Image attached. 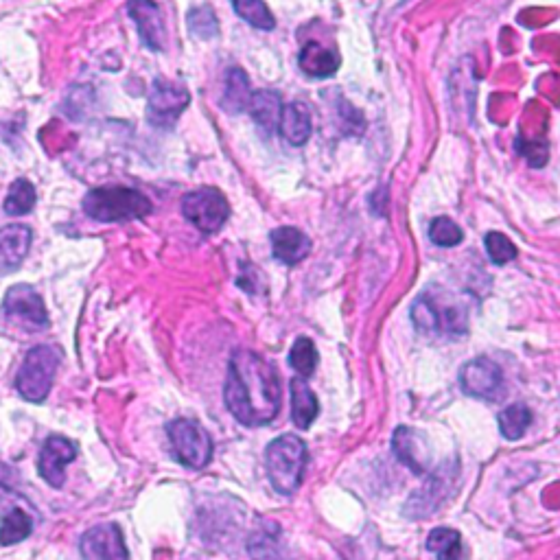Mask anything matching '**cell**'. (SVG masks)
Returning <instances> with one entry per match:
<instances>
[{
	"mask_svg": "<svg viewBox=\"0 0 560 560\" xmlns=\"http://www.w3.org/2000/svg\"><path fill=\"white\" fill-rule=\"evenodd\" d=\"M49 324V313L38 291L31 285L9 287L3 307H0V329L7 335L29 337L49 329Z\"/></svg>",
	"mask_w": 560,
	"mask_h": 560,
	"instance_id": "obj_3",
	"label": "cell"
},
{
	"mask_svg": "<svg viewBox=\"0 0 560 560\" xmlns=\"http://www.w3.org/2000/svg\"><path fill=\"white\" fill-rule=\"evenodd\" d=\"M289 364L294 368L300 377H311L318 366V350L309 337H298L296 344L291 346L289 353Z\"/></svg>",
	"mask_w": 560,
	"mask_h": 560,
	"instance_id": "obj_28",
	"label": "cell"
},
{
	"mask_svg": "<svg viewBox=\"0 0 560 560\" xmlns=\"http://www.w3.org/2000/svg\"><path fill=\"white\" fill-rule=\"evenodd\" d=\"M84 560H130L123 532L116 523H101L81 536Z\"/></svg>",
	"mask_w": 560,
	"mask_h": 560,
	"instance_id": "obj_11",
	"label": "cell"
},
{
	"mask_svg": "<svg viewBox=\"0 0 560 560\" xmlns=\"http://www.w3.org/2000/svg\"><path fill=\"white\" fill-rule=\"evenodd\" d=\"M191 92L182 84L167 79H156L149 88L147 119L156 127H171L180 114L189 108Z\"/></svg>",
	"mask_w": 560,
	"mask_h": 560,
	"instance_id": "obj_9",
	"label": "cell"
},
{
	"mask_svg": "<svg viewBox=\"0 0 560 560\" xmlns=\"http://www.w3.org/2000/svg\"><path fill=\"white\" fill-rule=\"evenodd\" d=\"M392 449L396 453L407 469H412L416 475H425L427 466H429V458L423 440L418 438V434L410 427H399L394 431L392 438Z\"/></svg>",
	"mask_w": 560,
	"mask_h": 560,
	"instance_id": "obj_17",
	"label": "cell"
},
{
	"mask_svg": "<svg viewBox=\"0 0 560 560\" xmlns=\"http://www.w3.org/2000/svg\"><path fill=\"white\" fill-rule=\"evenodd\" d=\"M75 455L77 449L73 442L66 440L64 436H51L44 442L38 458V471L42 475V480L53 488H62L66 484L64 469L66 464L75 460Z\"/></svg>",
	"mask_w": 560,
	"mask_h": 560,
	"instance_id": "obj_12",
	"label": "cell"
},
{
	"mask_svg": "<svg viewBox=\"0 0 560 560\" xmlns=\"http://www.w3.org/2000/svg\"><path fill=\"white\" fill-rule=\"evenodd\" d=\"M486 252L490 256V261L497 265H506L510 261L517 259V248L506 235L501 232H488L486 235Z\"/></svg>",
	"mask_w": 560,
	"mask_h": 560,
	"instance_id": "obj_31",
	"label": "cell"
},
{
	"mask_svg": "<svg viewBox=\"0 0 560 560\" xmlns=\"http://www.w3.org/2000/svg\"><path fill=\"white\" fill-rule=\"evenodd\" d=\"M340 64H342V57L333 49H326V46L320 42L305 44L298 55V66L302 73L315 79L333 77L337 70H340Z\"/></svg>",
	"mask_w": 560,
	"mask_h": 560,
	"instance_id": "obj_16",
	"label": "cell"
},
{
	"mask_svg": "<svg viewBox=\"0 0 560 560\" xmlns=\"http://www.w3.org/2000/svg\"><path fill=\"white\" fill-rule=\"evenodd\" d=\"M318 399L313 390L302 379H291V418L298 429H309L318 418Z\"/></svg>",
	"mask_w": 560,
	"mask_h": 560,
	"instance_id": "obj_22",
	"label": "cell"
},
{
	"mask_svg": "<svg viewBox=\"0 0 560 560\" xmlns=\"http://www.w3.org/2000/svg\"><path fill=\"white\" fill-rule=\"evenodd\" d=\"M182 215L191 221V224L202 230L204 235H213V232L224 228L230 217V204L224 193L217 189H197L184 195L182 200Z\"/></svg>",
	"mask_w": 560,
	"mask_h": 560,
	"instance_id": "obj_7",
	"label": "cell"
},
{
	"mask_svg": "<svg viewBox=\"0 0 560 560\" xmlns=\"http://www.w3.org/2000/svg\"><path fill=\"white\" fill-rule=\"evenodd\" d=\"M189 29L193 35L202 40H210L215 38L219 33V20L215 16V9L210 5H200L189 11Z\"/></svg>",
	"mask_w": 560,
	"mask_h": 560,
	"instance_id": "obj_29",
	"label": "cell"
},
{
	"mask_svg": "<svg viewBox=\"0 0 560 560\" xmlns=\"http://www.w3.org/2000/svg\"><path fill=\"white\" fill-rule=\"evenodd\" d=\"M224 399L241 425H267L278 416L283 399L276 368L252 350H235L228 364Z\"/></svg>",
	"mask_w": 560,
	"mask_h": 560,
	"instance_id": "obj_1",
	"label": "cell"
},
{
	"mask_svg": "<svg viewBox=\"0 0 560 560\" xmlns=\"http://www.w3.org/2000/svg\"><path fill=\"white\" fill-rule=\"evenodd\" d=\"M35 200H38V195H35V186L27 178H18L11 182L3 208H5V213L11 217L27 215L33 210Z\"/></svg>",
	"mask_w": 560,
	"mask_h": 560,
	"instance_id": "obj_25",
	"label": "cell"
},
{
	"mask_svg": "<svg viewBox=\"0 0 560 560\" xmlns=\"http://www.w3.org/2000/svg\"><path fill=\"white\" fill-rule=\"evenodd\" d=\"M33 232L29 226L14 224L0 230V272H14L25 261Z\"/></svg>",
	"mask_w": 560,
	"mask_h": 560,
	"instance_id": "obj_14",
	"label": "cell"
},
{
	"mask_svg": "<svg viewBox=\"0 0 560 560\" xmlns=\"http://www.w3.org/2000/svg\"><path fill=\"white\" fill-rule=\"evenodd\" d=\"M33 532V519L25 508L14 506L0 521V545H16Z\"/></svg>",
	"mask_w": 560,
	"mask_h": 560,
	"instance_id": "obj_23",
	"label": "cell"
},
{
	"mask_svg": "<svg viewBox=\"0 0 560 560\" xmlns=\"http://www.w3.org/2000/svg\"><path fill=\"white\" fill-rule=\"evenodd\" d=\"M175 458L189 469H204L213 458V440L197 420L178 418L167 425Z\"/></svg>",
	"mask_w": 560,
	"mask_h": 560,
	"instance_id": "obj_6",
	"label": "cell"
},
{
	"mask_svg": "<svg viewBox=\"0 0 560 560\" xmlns=\"http://www.w3.org/2000/svg\"><path fill=\"white\" fill-rule=\"evenodd\" d=\"M151 210L154 204L149 197L127 186H99L84 197V213L101 224L140 219L147 217Z\"/></svg>",
	"mask_w": 560,
	"mask_h": 560,
	"instance_id": "obj_2",
	"label": "cell"
},
{
	"mask_svg": "<svg viewBox=\"0 0 560 560\" xmlns=\"http://www.w3.org/2000/svg\"><path fill=\"white\" fill-rule=\"evenodd\" d=\"M412 320L423 335L453 333L460 335L466 331V313L453 302H440L434 296H420L412 307Z\"/></svg>",
	"mask_w": 560,
	"mask_h": 560,
	"instance_id": "obj_8",
	"label": "cell"
},
{
	"mask_svg": "<svg viewBox=\"0 0 560 560\" xmlns=\"http://www.w3.org/2000/svg\"><path fill=\"white\" fill-rule=\"evenodd\" d=\"M127 14L136 22L140 40L151 51H165L167 29L162 22L160 7L154 0H130L127 3Z\"/></svg>",
	"mask_w": 560,
	"mask_h": 560,
	"instance_id": "obj_13",
	"label": "cell"
},
{
	"mask_svg": "<svg viewBox=\"0 0 560 560\" xmlns=\"http://www.w3.org/2000/svg\"><path fill=\"white\" fill-rule=\"evenodd\" d=\"M427 550L434 552L438 560H464V545L458 530L436 528L429 534Z\"/></svg>",
	"mask_w": 560,
	"mask_h": 560,
	"instance_id": "obj_24",
	"label": "cell"
},
{
	"mask_svg": "<svg viewBox=\"0 0 560 560\" xmlns=\"http://www.w3.org/2000/svg\"><path fill=\"white\" fill-rule=\"evenodd\" d=\"M248 112L265 134H274L278 130L280 114H283V103L272 90H256L248 105Z\"/></svg>",
	"mask_w": 560,
	"mask_h": 560,
	"instance_id": "obj_19",
	"label": "cell"
},
{
	"mask_svg": "<svg viewBox=\"0 0 560 560\" xmlns=\"http://www.w3.org/2000/svg\"><path fill=\"white\" fill-rule=\"evenodd\" d=\"M232 7H235L237 16L243 18L254 29L272 31L276 27L274 14L270 7L265 5V0H232Z\"/></svg>",
	"mask_w": 560,
	"mask_h": 560,
	"instance_id": "obj_27",
	"label": "cell"
},
{
	"mask_svg": "<svg viewBox=\"0 0 560 560\" xmlns=\"http://www.w3.org/2000/svg\"><path fill=\"white\" fill-rule=\"evenodd\" d=\"M429 239L440 245V248H455V245L462 243L464 232L453 219L436 217L429 226Z\"/></svg>",
	"mask_w": 560,
	"mask_h": 560,
	"instance_id": "obj_30",
	"label": "cell"
},
{
	"mask_svg": "<svg viewBox=\"0 0 560 560\" xmlns=\"http://www.w3.org/2000/svg\"><path fill=\"white\" fill-rule=\"evenodd\" d=\"M278 132L289 145H305L311 136V112L302 101H294L283 105V114H280Z\"/></svg>",
	"mask_w": 560,
	"mask_h": 560,
	"instance_id": "obj_18",
	"label": "cell"
},
{
	"mask_svg": "<svg viewBox=\"0 0 560 560\" xmlns=\"http://www.w3.org/2000/svg\"><path fill=\"white\" fill-rule=\"evenodd\" d=\"M530 425H532V412H530V407L523 405V403L510 405L499 414L501 436L508 438V440L523 438L525 431L530 429Z\"/></svg>",
	"mask_w": 560,
	"mask_h": 560,
	"instance_id": "obj_26",
	"label": "cell"
},
{
	"mask_svg": "<svg viewBox=\"0 0 560 560\" xmlns=\"http://www.w3.org/2000/svg\"><path fill=\"white\" fill-rule=\"evenodd\" d=\"M254 90L250 86V77L245 75V70L241 68H230L226 75V88L224 97H221V108L228 114H239L248 110V105L252 101Z\"/></svg>",
	"mask_w": 560,
	"mask_h": 560,
	"instance_id": "obj_21",
	"label": "cell"
},
{
	"mask_svg": "<svg viewBox=\"0 0 560 560\" xmlns=\"http://www.w3.org/2000/svg\"><path fill=\"white\" fill-rule=\"evenodd\" d=\"M248 554L252 560H287L285 545L280 543V530L276 523H265L250 534Z\"/></svg>",
	"mask_w": 560,
	"mask_h": 560,
	"instance_id": "obj_20",
	"label": "cell"
},
{
	"mask_svg": "<svg viewBox=\"0 0 560 560\" xmlns=\"http://www.w3.org/2000/svg\"><path fill=\"white\" fill-rule=\"evenodd\" d=\"M267 477L280 495H294L307 466V445L298 436H280L265 451Z\"/></svg>",
	"mask_w": 560,
	"mask_h": 560,
	"instance_id": "obj_4",
	"label": "cell"
},
{
	"mask_svg": "<svg viewBox=\"0 0 560 560\" xmlns=\"http://www.w3.org/2000/svg\"><path fill=\"white\" fill-rule=\"evenodd\" d=\"M62 364V350L40 344L33 346L16 375V390L29 403H42L51 392L55 372Z\"/></svg>",
	"mask_w": 560,
	"mask_h": 560,
	"instance_id": "obj_5",
	"label": "cell"
},
{
	"mask_svg": "<svg viewBox=\"0 0 560 560\" xmlns=\"http://www.w3.org/2000/svg\"><path fill=\"white\" fill-rule=\"evenodd\" d=\"M460 385L466 394L475 396V399L497 401L504 394V372L495 361L477 357L460 370Z\"/></svg>",
	"mask_w": 560,
	"mask_h": 560,
	"instance_id": "obj_10",
	"label": "cell"
},
{
	"mask_svg": "<svg viewBox=\"0 0 560 560\" xmlns=\"http://www.w3.org/2000/svg\"><path fill=\"white\" fill-rule=\"evenodd\" d=\"M270 239L274 259L285 265H296L302 259H307V254L311 252V239L298 228L280 226L272 232Z\"/></svg>",
	"mask_w": 560,
	"mask_h": 560,
	"instance_id": "obj_15",
	"label": "cell"
}]
</instances>
